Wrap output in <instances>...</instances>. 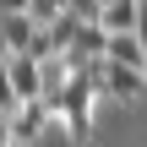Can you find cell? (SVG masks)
I'll list each match as a JSON object with an SVG mask.
<instances>
[{
  "label": "cell",
  "instance_id": "cell-1",
  "mask_svg": "<svg viewBox=\"0 0 147 147\" xmlns=\"http://www.w3.org/2000/svg\"><path fill=\"white\" fill-rule=\"evenodd\" d=\"M93 104H98V82L87 71H71V82L60 87V104H55L71 142H93Z\"/></svg>",
  "mask_w": 147,
  "mask_h": 147
},
{
  "label": "cell",
  "instance_id": "cell-2",
  "mask_svg": "<svg viewBox=\"0 0 147 147\" xmlns=\"http://www.w3.org/2000/svg\"><path fill=\"white\" fill-rule=\"evenodd\" d=\"M55 120H60V115H55L49 98H22V104L11 109V136H16V147H33Z\"/></svg>",
  "mask_w": 147,
  "mask_h": 147
},
{
  "label": "cell",
  "instance_id": "cell-3",
  "mask_svg": "<svg viewBox=\"0 0 147 147\" xmlns=\"http://www.w3.org/2000/svg\"><path fill=\"white\" fill-rule=\"evenodd\" d=\"M5 65H11V87H16V98H38V87H44V60L33 55V49H5Z\"/></svg>",
  "mask_w": 147,
  "mask_h": 147
},
{
  "label": "cell",
  "instance_id": "cell-4",
  "mask_svg": "<svg viewBox=\"0 0 147 147\" xmlns=\"http://www.w3.org/2000/svg\"><path fill=\"white\" fill-rule=\"evenodd\" d=\"M33 33H38V22H33V11H11L5 16V27H0V49H33Z\"/></svg>",
  "mask_w": 147,
  "mask_h": 147
},
{
  "label": "cell",
  "instance_id": "cell-5",
  "mask_svg": "<svg viewBox=\"0 0 147 147\" xmlns=\"http://www.w3.org/2000/svg\"><path fill=\"white\" fill-rule=\"evenodd\" d=\"M98 22H104L109 33H131V27L142 22V0H109V5L98 11Z\"/></svg>",
  "mask_w": 147,
  "mask_h": 147
},
{
  "label": "cell",
  "instance_id": "cell-6",
  "mask_svg": "<svg viewBox=\"0 0 147 147\" xmlns=\"http://www.w3.org/2000/svg\"><path fill=\"white\" fill-rule=\"evenodd\" d=\"M109 60H120V65H142V60H147L142 33H136V27H131V33H109Z\"/></svg>",
  "mask_w": 147,
  "mask_h": 147
},
{
  "label": "cell",
  "instance_id": "cell-7",
  "mask_svg": "<svg viewBox=\"0 0 147 147\" xmlns=\"http://www.w3.org/2000/svg\"><path fill=\"white\" fill-rule=\"evenodd\" d=\"M16 104H22V98H16V87H11V65H5V49H0V109L11 115Z\"/></svg>",
  "mask_w": 147,
  "mask_h": 147
},
{
  "label": "cell",
  "instance_id": "cell-8",
  "mask_svg": "<svg viewBox=\"0 0 147 147\" xmlns=\"http://www.w3.org/2000/svg\"><path fill=\"white\" fill-rule=\"evenodd\" d=\"M27 11H33V22H55L60 11H71V0H33Z\"/></svg>",
  "mask_w": 147,
  "mask_h": 147
},
{
  "label": "cell",
  "instance_id": "cell-9",
  "mask_svg": "<svg viewBox=\"0 0 147 147\" xmlns=\"http://www.w3.org/2000/svg\"><path fill=\"white\" fill-rule=\"evenodd\" d=\"M0 147H16V136H11V115L0 109Z\"/></svg>",
  "mask_w": 147,
  "mask_h": 147
},
{
  "label": "cell",
  "instance_id": "cell-10",
  "mask_svg": "<svg viewBox=\"0 0 147 147\" xmlns=\"http://www.w3.org/2000/svg\"><path fill=\"white\" fill-rule=\"evenodd\" d=\"M33 0H0V16H11V11H27Z\"/></svg>",
  "mask_w": 147,
  "mask_h": 147
},
{
  "label": "cell",
  "instance_id": "cell-11",
  "mask_svg": "<svg viewBox=\"0 0 147 147\" xmlns=\"http://www.w3.org/2000/svg\"><path fill=\"white\" fill-rule=\"evenodd\" d=\"M104 5H109V0H98V11H104Z\"/></svg>",
  "mask_w": 147,
  "mask_h": 147
},
{
  "label": "cell",
  "instance_id": "cell-12",
  "mask_svg": "<svg viewBox=\"0 0 147 147\" xmlns=\"http://www.w3.org/2000/svg\"><path fill=\"white\" fill-rule=\"evenodd\" d=\"M142 76H147V60H142Z\"/></svg>",
  "mask_w": 147,
  "mask_h": 147
}]
</instances>
